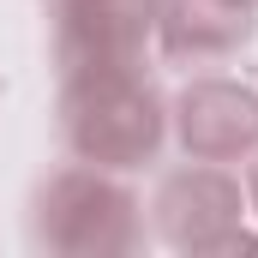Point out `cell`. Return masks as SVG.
Here are the masks:
<instances>
[{
	"label": "cell",
	"mask_w": 258,
	"mask_h": 258,
	"mask_svg": "<svg viewBox=\"0 0 258 258\" xmlns=\"http://www.w3.org/2000/svg\"><path fill=\"white\" fill-rule=\"evenodd\" d=\"M60 132L90 168H138L162 144V96L144 72H78L60 96Z\"/></svg>",
	"instance_id": "6da1fadb"
},
{
	"label": "cell",
	"mask_w": 258,
	"mask_h": 258,
	"mask_svg": "<svg viewBox=\"0 0 258 258\" xmlns=\"http://www.w3.org/2000/svg\"><path fill=\"white\" fill-rule=\"evenodd\" d=\"M156 36V0H66L60 66L78 72H138Z\"/></svg>",
	"instance_id": "7a4b0ae2"
},
{
	"label": "cell",
	"mask_w": 258,
	"mask_h": 258,
	"mask_svg": "<svg viewBox=\"0 0 258 258\" xmlns=\"http://www.w3.org/2000/svg\"><path fill=\"white\" fill-rule=\"evenodd\" d=\"M156 36L168 60L216 66L252 36V6L246 0H156Z\"/></svg>",
	"instance_id": "3957f363"
},
{
	"label": "cell",
	"mask_w": 258,
	"mask_h": 258,
	"mask_svg": "<svg viewBox=\"0 0 258 258\" xmlns=\"http://www.w3.org/2000/svg\"><path fill=\"white\" fill-rule=\"evenodd\" d=\"M180 144L204 162H228L258 144V96L228 84V78H204L180 96Z\"/></svg>",
	"instance_id": "277c9868"
},
{
	"label": "cell",
	"mask_w": 258,
	"mask_h": 258,
	"mask_svg": "<svg viewBox=\"0 0 258 258\" xmlns=\"http://www.w3.org/2000/svg\"><path fill=\"white\" fill-rule=\"evenodd\" d=\"M246 6H252V12H258V0H246Z\"/></svg>",
	"instance_id": "5b68a950"
}]
</instances>
